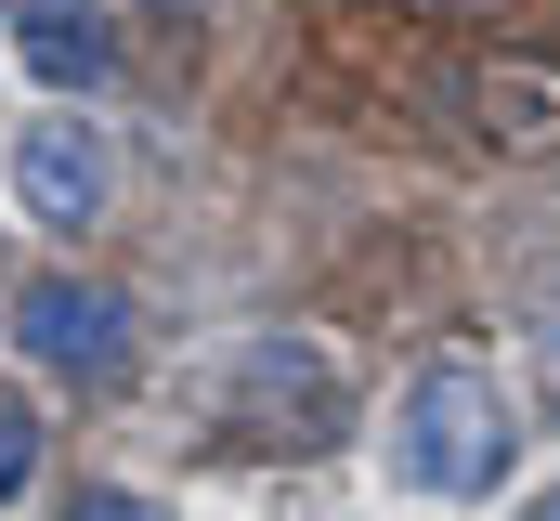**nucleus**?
Returning a JSON list of instances; mask_svg holds the SVG:
<instances>
[{
    "label": "nucleus",
    "instance_id": "1",
    "mask_svg": "<svg viewBox=\"0 0 560 521\" xmlns=\"http://www.w3.org/2000/svg\"><path fill=\"white\" fill-rule=\"evenodd\" d=\"M509 456H522V417H509V391L482 366H418L405 379V404H392V483H418V496H495Z\"/></svg>",
    "mask_w": 560,
    "mask_h": 521
},
{
    "label": "nucleus",
    "instance_id": "2",
    "mask_svg": "<svg viewBox=\"0 0 560 521\" xmlns=\"http://www.w3.org/2000/svg\"><path fill=\"white\" fill-rule=\"evenodd\" d=\"M13 352H26L39 379H66V391H105L131 366V313H118V287H92V274H26V287H13Z\"/></svg>",
    "mask_w": 560,
    "mask_h": 521
},
{
    "label": "nucleus",
    "instance_id": "3",
    "mask_svg": "<svg viewBox=\"0 0 560 521\" xmlns=\"http://www.w3.org/2000/svg\"><path fill=\"white\" fill-rule=\"evenodd\" d=\"M105 183H118V157H105L92 118H26V143H13L26 222H105Z\"/></svg>",
    "mask_w": 560,
    "mask_h": 521
},
{
    "label": "nucleus",
    "instance_id": "4",
    "mask_svg": "<svg viewBox=\"0 0 560 521\" xmlns=\"http://www.w3.org/2000/svg\"><path fill=\"white\" fill-rule=\"evenodd\" d=\"M235 404H248V417H300V443H313V430H326V417H339V366H326V352H313V339H248V352H235Z\"/></svg>",
    "mask_w": 560,
    "mask_h": 521
},
{
    "label": "nucleus",
    "instance_id": "5",
    "mask_svg": "<svg viewBox=\"0 0 560 521\" xmlns=\"http://www.w3.org/2000/svg\"><path fill=\"white\" fill-rule=\"evenodd\" d=\"M482 130H495V143H560V79L495 66V79H482Z\"/></svg>",
    "mask_w": 560,
    "mask_h": 521
},
{
    "label": "nucleus",
    "instance_id": "6",
    "mask_svg": "<svg viewBox=\"0 0 560 521\" xmlns=\"http://www.w3.org/2000/svg\"><path fill=\"white\" fill-rule=\"evenodd\" d=\"M26 66H39L52 92H92V79H105V26H92V13H79V26H66V13H26Z\"/></svg>",
    "mask_w": 560,
    "mask_h": 521
},
{
    "label": "nucleus",
    "instance_id": "7",
    "mask_svg": "<svg viewBox=\"0 0 560 521\" xmlns=\"http://www.w3.org/2000/svg\"><path fill=\"white\" fill-rule=\"evenodd\" d=\"M66 521H156V509H143V496H118V483H79V509H66Z\"/></svg>",
    "mask_w": 560,
    "mask_h": 521
},
{
    "label": "nucleus",
    "instance_id": "8",
    "mask_svg": "<svg viewBox=\"0 0 560 521\" xmlns=\"http://www.w3.org/2000/svg\"><path fill=\"white\" fill-rule=\"evenodd\" d=\"M13 483H26V417L0 404V496H13Z\"/></svg>",
    "mask_w": 560,
    "mask_h": 521
},
{
    "label": "nucleus",
    "instance_id": "9",
    "mask_svg": "<svg viewBox=\"0 0 560 521\" xmlns=\"http://www.w3.org/2000/svg\"><path fill=\"white\" fill-rule=\"evenodd\" d=\"M0 13H79V0H0Z\"/></svg>",
    "mask_w": 560,
    "mask_h": 521
},
{
    "label": "nucleus",
    "instance_id": "10",
    "mask_svg": "<svg viewBox=\"0 0 560 521\" xmlns=\"http://www.w3.org/2000/svg\"><path fill=\"white\" fill-rule=\"evenodd\" d=\"M535 521H560V496H548V509H535Z\"/></svg>",
    "mask_w": 560,
    "mask_h": 521
}]
</instances>
